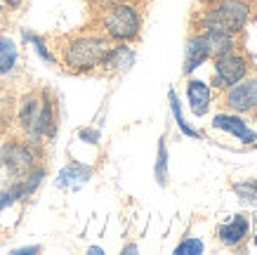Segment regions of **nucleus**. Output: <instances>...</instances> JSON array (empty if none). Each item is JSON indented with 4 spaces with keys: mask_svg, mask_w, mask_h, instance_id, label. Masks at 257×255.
Listing matches in <instances>:
<instances>
[{
    "mask_svg": "<svg viewBox=\"0 0 257 255\" xmlns=\"http://www.w3.org/2000/svg\"><path fill=\"white\" fill-rule=\"evenodd\" d=\"M19 125L29 135L31 144H38L43 137H55L57 132V111L50 93L31 95L19 107Z\"/></svg>",
    "mask_w": 257,
    "mask_h": 255,
    "instance_id": "1",
    "label": "nucleus"
},
{
    "mask_svg": "<svg viewBox=\"0 0 257 255\" xmlns=\"http://www.w3.org/2000/svg\"><path fill=\"white\" fill-rule=\"evenodd\" d=\"M109 47H111L109 40L101 38V36H78V38H71L62 47L64 66L69 71H76V73L94 71L97 66H101Z\"/></svg>",
    "mask_w": 257,
    "mask_h": 255,
    "instance_id": "2",
    "label": "nucleus"
},
{
    "mask_svg": "<svg viewBox=\"0 0 257 255\" xmlns=\"http://www.w3.org/2000/svg\"><path fill=\"white\" fill-rule=\"evenodd\" d=\"M101 26H104V33H106L111 40L127 43V40H135L140 36L142 17H140V12H137V8L130 5V3H116V5H111V8L104 12Z\"/></svg>",
    "mask_w": 257,
    "mask_h": 255,
    "instance_id": "3",
    "label": "nucleus"
},
{
    "mask_svg": "<svg viewBox=\"0 0 257 255\" xmlns=\"http://www.w3.org/2000/svg\"><path fill=\"white\" fill-rule=\"evenodd\" d=\"M250 17V8L248 3L243 0H224L215 8L208 10V15L203 17L205 29H226L231 33H238L245 26Z\"/></svg>",
    "mask_w": 257,
    "mask_h": 255,
    "instance_id": "4",
    "label": "nucleus"
},
{
    "mask_svg": "<svg viewBox=\"0 0 257 255\" xmlns=\"http://www.w3.org/2000/svg\"><path fill=\"white\" fill-rule=\"evenodd\" d=\"M38 163V154L33 149L31 142H8L0 149V165L5 168L10 178H24L31 168H36Z\"/></svg>",
    "mask_w": 257,
    "mask_h": 255,
    "instance_id": "5",
    "label": "nucleus"
},
{
    "mask_svg": "<svg viewBox=\"0 0 257 255\" xmlns=\"http://www.w3.org/2000/svg\"><path fill=\"white\" fill-rule=\"evenodd\" d=\"M248 73V59L241 52H224L215 59V85L219 88H229V85L238 83L241 78Z\"/></svg>",
    "mask_w": 257,
    "mask_h": 255,
    "instance_id": "6",
    "label": "nucleus"
},
{
    "mask_svg": "<svg viewBox=\"0 0 257 255\" xmlns=\"http://www.w3.org/2000/svg\"><path fill=\"white\" fill-rule=\"evenodd\" d=\"M257 104V78H241L238 83L229 85V93H226V107L245 114L252 111V107Z\"/></svg>",
    "mask_w": 257,
    "mask_h": 255,
    "instance_id": "7",
    "label": "nucleus"
},
{
    "mask_svg": "<svg viewBox=\"0 0 257 255\" xmlns=\"http://www.w3.org/2000/svg\"><path fill=\"white\" fill-rule=\"evenodd\" d=\"M212 128H217V130H224L229 135H236V137L245 142V144H252L257 139L255 130H250L245 121L238 116H229V114H217V116L212 118Z\"/></svg>",
    "mask_w": 257,
    "mask_h": 255,
    "instance_id": "8",
    "label": "nucleus"
},
{
    "mask_svg": "<svg viewBox=\"0 0 257 255\" xmlns=\"http://www.w3.org/2000/svg\"><path fill=\"white\" fill-rule=\"evenodd\" d=\"M248 217L245 215H234L229 222H222L217 229V236L224 246H238L248 236Z\"/></svg>",
    "mask_w": 257,
    "mask_h": 255,
    "instance_id": "9",
    "label": "nucleus"
},
{
    "mask_svg": "<svg viewBox=\"0 0 257 255\" xmlns=\"http://www.w3.org/2000/svg\"><path fill=\"white\" fill-rule=\"evenodd\" d=\"M133 64H135V50L120 43L116 47H109V52L104 57L101 66L106 71H125V69H130Z\"/></svg>",
    "mask_w": 257,
    "mask_h": 255,
    "instance_id": "10",
    "label": "nucleus"
},
{
    "mask_svg": "<svg viewBox=\"0 0 257 255\" xmlns=\"http://www.w3.org/2000/svg\"><path fill=\"white\" fill-rule=\"evenodd\" d=\"M90 175H92V168L80 165V163H71V165H66L59 173L57 187H62V189H78V187H83L90 180Z\"/></svg>",
    "mask_w": 257,
    "mask_h": 255,
    "instance_id": "11",
    "label": "nucleus"
},
{
    "mask_svg": "<svg viewBox=\"0 0 257 255\" xmlns=\"http://www.w3.org/2000/svg\"><path fill=\"white\" fill-rule=\"evenodd\" d=\"M203 38H205V45H208L210 54H215V57H219V54H224V52H231L236 47L234 33L226 31V29H208Z\"/></svg>",
    "mask_w": 257,
    "mask_h": 255,
    "instance_id": "12",
    "label": "nucleus"
},
{
    "mask_svg": "<svg viewBox=\"0 0 257 255\" xmlns=\"http://www.w3.org/2000/svg\"><path fill=\"white\" fill-rule=\"evenodd\" d=\"M210 57V50L205 45V38L203 36H194V38L187 43V50H184V73H191L196 66H201L205 59Z\"/></svg>",
    "mask_w": 257,
    "mask_h": 255,
    "instance_id": "13",
    "label": "nucleus"
},
{
    "mask_svg": "<svg viewBox=\"0 0 257 255\" xmlns=\"http://www.w3.org/2000/svg\"><path fill=\"white\" fill-rule=\"evenodd\" d=\"M187 95H189L191 111L196 116H203L208 111V107H210V90H208V85L201 83V80H189Z\"/></svg>",
    "mask_w": 257,
    "mask_h": 255,
    "instance_id": "14",
    "label": "nucleus"
},
{
    "mask_svg": "<svg viewBox=\"0 0 257 255\" xmlns=\"http://www.w3.org/2000/svg\"><path fill=\"white\" fill-rule=\"evenodd\" d=\"M17 57H19V50H17V43L12 38H0V76H5L15 69Z\"/></svg>",
    "mask_w": 257,
    "mask_h": 255,
    "instance_id": "15",
    "label": "nucleus"
},
{
    "mask_svg": "<svg viewBox=\"0 0 257 255\" xmlns=\"http://www.w3.org/2000/svg\"><path fill=\"white\" fill-rule=\"evenodd\" d=\"M156 182L161 187L168 185V147H165V137L158 139V158H156Z\"/></svg>",
    "mask_w": 257,
    "mask_h": 255,
    "instance_id": "16",
    "label": "nucleus"
},
{
    "mask_svg": "<svg viewBox=\"0 0 257 255\" xmlns=\"http://www.w3.org/2000/svg\"><path fill=\"white\" fill-rule=\"evenodd\" d=\"M170 109H172V114H175V121H177V125H179V130L184 132L187 137H201V132L198 130H194V128H189L187 125V121H184V116H182V109H179V100H177V93L175 90H170Z\"/></svg>",
    "mask_w": 257,
    "mask_h": 255,
    "instance_id": "17",
    "label": "nucleus"
},
{
    "mask_svg": "<svg viewBox=\"0 0 257 255\" xmlns=\"http://www.w3.org/2000/svg\"><path fill=\"white\" fill-rule=\"evenodd\" d=\"M234 189H236V194L241 196L243 203L257 206V185H252V182H243V185H236Z\"/></svg>",
    "mask_w": 257,
    "mask_h": 255,
    "instance_id": "18",
    "label": "nucleus"
},
{
    "mask_svg": "<svg viewBox=\"0 0 257 255\" xmlns=\"http://www.w3.org/2000/svg\"><path fill=\"white\" fill-rule=\"evenodd\" d=\"M175 253L177 255H198V253H203V243L198 239H184L175 248Z\"/></svg>",
    "mask_w": 257,
    "mask_h": 255,
    "instance_id": "19",
    "label": "nucleus"
},
{
    "mask_svg": "<svg viewBox=\"0 0 257 255\" xmlns=\"http://www.w3.org/2000/svg\"><path fill=\"white\" fill-rule=\"evenodd\" d=\"M24 38L26 40H31L33 45H36V52L45 59V62H55V57L50 54V50L45 47V43H43V38H38V36H33V33H24Z\"/></svg>",
    "mask_w": 257,
    "mask_h": 255,
    "instance_id": "20",
    "label": "nucleus"
},
{
    "mask_svg": "<svg viewBox=\"0 0 257 255\" xmlns=\"http://www.w3.org/2000/svg\"><path fill=\"white\" fill-rule=\"evenodd\" d=\"M15 203V196H12V192H10V187L5 189V192H0V213L8 208V206H12Z\"/></svg>",
    "mask_w": 257,
    "mask_h": 255,
    "instance_id": "21",
    "label": "nucleus"
},
{
    "mask_svg": "<svg viewBox=\"0 0 257 255\" xmlns=\"http://www.w3.org/2000/svg\"><path fill=\"white\" fill-rule=\"evenodd\" d=\"M80 139H85L87 144H97V142H99V132L97 130H80Z\"/></svg>",
    "mask_w": 257,
    "mask_h": 255,
    "instance_id": "22",
    "label": "nucleus"
},
{
    "mask_svg": "<svg viewBox=\"0 0 257 255\" xmlns=\"http://www.w3.org/2000/svg\"><path fill=\"white\" fill-rule=\"evenodd\" d=\"M40 250V246H29V248H17L15 253L19 255V253H38Z\"/></svg>",
    "mask_w": 257,
    "mask_h": 255,
    "instance_id": "23",
    "label": "nucleus"
},
{
    "mask_svg": "<svg viewBox=\"0 0 257 255\" xmlns=\"http://www.w3.org/2000/svg\"><path fill=\"white\" fill-rule=\"evenodd\" d=\"M123 253H137V246H125Z\"/></svg>",
    "mask_w": 257,
    "mask_h": 255,
    "instance_id": "24",
    "label": "nucleus"
},
{
    "mask_svg": "<svg viewBox=\"0 0 257 255\" xmlns=\"http://www.w3.org/2000/svg\"><path fill=\"white\" fill-rule=\"evenodd\" d=\"M252 109H255V118H257V104H255V107H252Z\"/></svg>",
    "mask_w": 257,
    "mask_h": 255,
    "instance_id": "25",
    "label": "nucleus"
},
{
    "mask_svg": "<svg viewBox=\"0 0 257 255\" xmlns=\"http://www.w3.org/2000/svg\"><path fill=\"white\" fill-rule=\"evenodd\" d=\"M255 246H257V234H255Z\"/></svg>",
    "mask_w": 257,
    "mask_h": 255,
    "instance_id": "26",
    "label": "nucleus"
}]
</instances>
